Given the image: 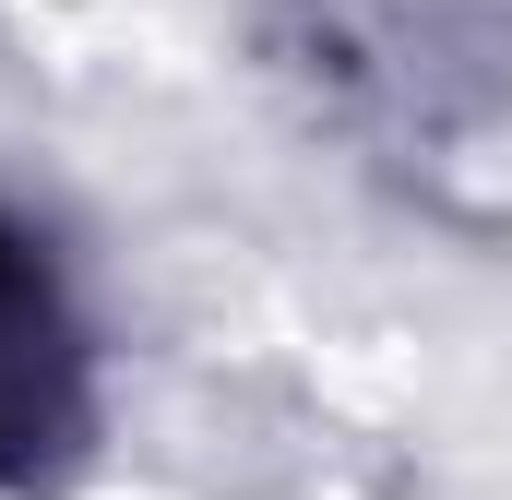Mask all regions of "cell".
Returning a JSON list of instances; mask_svg holds the SVG:
<instances>
[{
    "mask_svg": "<svg viewBox=\"0 0 512 500\" xmlns=\"http://www.w3.org/2000/svg\"><path fill=\"white\" fill-rule=\"evenodd\" d=\"M96 429V358L84 310L60 286L48 239L0 203V489H48Z\"/></svg>",
    "mask_w": 512,
    "mask_h": 500,
    "instance_id": "6da1fadb",
    "label": "cell"
}]
</instances>
